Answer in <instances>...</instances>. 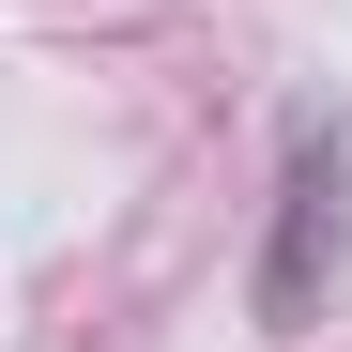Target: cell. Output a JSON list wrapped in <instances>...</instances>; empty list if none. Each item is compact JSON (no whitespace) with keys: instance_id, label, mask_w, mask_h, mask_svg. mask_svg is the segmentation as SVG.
<instances>
[{"instance_id":"6da1fadb","label":"cell","mask_w":352,"mask_h":352,"mask_svg":"<svg viewBox=\"0 0 352 352\" xmlns=\"http://www.w3.org/2000/svg\"><path fill=\"white\" fill-rule=\"evenodd\" d=\"M352 276V107H291L276 138V214H261V337H307Z\"/></svg>"}]
</instances>
